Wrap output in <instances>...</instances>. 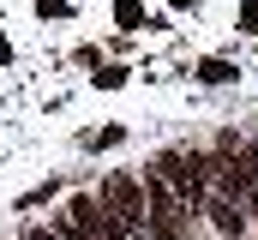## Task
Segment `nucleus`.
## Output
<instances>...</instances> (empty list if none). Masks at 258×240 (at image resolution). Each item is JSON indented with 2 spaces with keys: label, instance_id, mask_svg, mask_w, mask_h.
<instances>
[{
  "label": "nucleus",
  "instance_id": "obj_1",
  "mask_svg": "<svg viewBox=\"0 0 258 240\" xmlns=\"http://www.w3.org/2000/svg\"><path fill=\"white\" fill-rule=\"evenodd\" d=\"M102 210L114 216V228L144 234V228H150V198H144V180H132V174H108V186H102Z\"/></svg>",
  "mask_w": 258,
  "mask_h": 240
},
{
  "label": "nucleus",
  "instance_id": "obj_2",
  "mask_svg": "<svg viewBox=\"0 0 258 240\" xmlns=\"http://www.w3.org/2000/svg\"><path fill=\"white\" fill-rule=\"evenodd\" d=\"M144 198H150V240H180V222H186V210H192V204H186L168 180L156 174V168L144 174Z\"/></svg>",
  "mask_w": 258,
  "mask_h": 240
},
{
  "label": "nucleus",
  "instance_id": "obj_3",
  "mask_svg": "<svg viewBox=\"0 0 258 240\" xmlns=\"http://www.w3.org/2000/svg\"><path fill=\"white\" fill-rule=\"evenodd\" d=\"M198 78H204V84H228V78H234V66H228V60H204V66H198Z\"/></svg>",
  "mask_w": 258,
  "mask_h": 240
},
{
  "label": "nucleus",
  "instance_id": "obj_4",
  "mask_svg": "<svg viewBox=\"0 0 258 240\" xmlns=\"http://www.w3.org/2000/svg\"><path fill=\"white\" fill-rule=\"evenodd\" d=\"M114 12H120V24H126V30H138V24H144V6H138V0H120Z\"/></svg>",
  "mask_w": 258,
  "mask_h": 240
},
{
  "label": "nucleus",
  "instance_id": "obj_5",
  "mask_svg": "<svg viewBox=\"0 0 258 240\" xmlns=\"http://www.w3.org/2000/svg\"><path fill=\"white\" fill-rule=\"evenodd\" d=\"M240 30H258V0H246V6H240Z\"/></svg>",
  "mask_w": 258,
  "mask_h": 240
}]
</instances>
